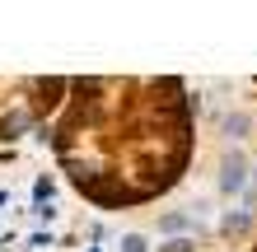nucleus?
Segmentation results:
<instances>
[{
    "instance_id": "f257e3e1",
    "label": "nucleus",
    "mask_w": 257,
    "mask_h": 252,
    "mask_svg": "<svg viewBox=\"0 0 257 252\" xmlns=\"http://www.w3.org/2000/svg\"><path fill=\"white\" fill-rule=\"evenodd\" d=\"M38 140L98 215L145 210L183 187L196 159V98L183 75H70Z\"/></svg>"
},
{
    "instance_id": "f03ea898",
    "label": "nucleus",
    "mask_w": 257,
    "mask_h": 252,
    "mask_svg": "<svg viewBox=\"0 0 257 252\" xmlns=\"http://www.w3.org/2000/svg\"><path fill=\"white\" fill-rule=\"evenodd\" d=\"M70 94V75H0V145L52 126Z\"/></svg>"
},
{
    "instance_id": "7ed1b4c3",
    "label": "nucleus",
    "mask_w": 257,
    "mask_h": 252,
    "mask_svg": "<svg viewBox=\"0 0 257 252\" xmlns=\"http://www.w3.org/2000/svg\"><path fill=\"white\" fill-rule=\"evenodd\" d=\"M220 196H248V182H252V164L243 150H224L220 154Z\"/></svg>"
},
{
    "instance_id": "20e7f679",
    "label": "nucleus",
    "mask_w": 257,
    "mask_h": 252,
    "mask_svg": "<svg viewBox=\"0 0 257 252\" xmlns=\"http://www.w3.org/2000/svg\"><path fill=\"white\" fill-rule=\"evenodd\" d=\"M220 238H229V243L257 238V210H248V205H234V210H224V215H220Z\"/></svg>"
},
{
    "instance_id": "39448f33",
    "label": "nucleus",
    "mask_w": 257,
    "mask_h": 252,
    "mask_svg": "<svg viewBox=\"0 0 257 252\" xmlns=\"http://www.w3.org/2000/svg\"><path fill=\"white\" fill-rule=\"evenodd\" d=\"M196 229V215L192 210H164L159 215V233H169V238H187Z\"/></svg>"
},
{
    "instance_id": "423d86ee",
    "label": "nucleus",
    "mask_w": 257,
    "mask_h": 252,
    "mask_svg": "<svg viewBox=\"0 0 257 252\" xmlns=\"http://www.w3.org/2000/svg\"><path fill=\"white\" fill-rule=\"evenodd\" d=\"M117 252H155V247H150V233H141V229H126L122 238H117Z\"/></svg>"
},
{
    "instance_id": "0eeeda50",
    "label": "nucleus",
    "mask_w": 257,
    "mask_h": 252,
    "mask_svg": "<svg viewBox=\"0 0 257 252\" xmlns=\"http://www.w3.org/2000/svg\"><path fill=\"white\" fill-rule=\"evenodd\" d=\"M52 196H56V182H52V173L33 177V205H52Z\"/></svg>"
},
{
    "instance_id": "6e6552de",
    "label": "nucleus",
    "mask_w": 257,
    "mask_h": 252,
    "mask_svg": "<svg viewBox=\"0 0 257 252\" xmlns=\"http://www.w3.org/2000/svg\"><path fill=\"white\" fill-rule=\"evenodd\" d=\"M220 131H224V136H234V131H238V136H248V131H252V122H248V112H224Z\"/></svg>"
},
{
    "instance_id": "1a4fd4ad",
    "label": "nucleus",
    "mask_w": 257,
    "mask_h": 252,
    "mask_svg": "<svg viewBox=\"0 0 257 252\" xmlns=\"http://www.w3.org/2000/svg\"><path fill=\"white\" fill-rule=\"evenodd\" d=\"M201 243H196V233H187V238H169V243H159L155 252H196Z\"/></svg>"
},
{
    "instance_id": "9d476101",
    "label": "nucleus",
    "mask_w": 257,
    "mask_h": 252,
    "mask_svg": "<svg viewBox=\"0 0 257 252\" xmlns=\"http://www.w3.org/2000/svg\"><path fill=\"white\" fill-rule=\"evenodd\" d=\"M248 205H257V168H252V182H248Z\"/></svg>"
},
{
    "instance_id": "9b49d317",
    "label": "nucleus",
    "mask_w": 257,
    "mask_h": 252,
    "mask_svg": "<svg viewBox=\"0 0 257 252\" xmlns=\"http://www.w3.org/2000/svg\"><path fill=\"white\" fill-rule=\"evenodd\" d=\"M243 252H257V238H252V243H248V247H243Z\"/></svg>"
},
{
    "instance_id": "f8f14e48",
    "label": "nucleus",
    "mask_w": 257,
    "mask_h": 252,
    "mask_svg": "<svg viewBox=\"0 0 257 252\" xmlns=\"http://www.w3.org/2000/svg\"><path fill=\"white\" fill-rule=\"evenodd\" d=\"M84 252H103V247H98V243H94V247H84Z\"/></svg>"
},
{
    "instance_id": "ddd939ff",
    "label": "nucleus",
    "mask_w": 257,
    "mask_h": 252,
    "mask_svg": "<svg viewBox=\"0 0 257 252\" xmlns=\"http://www.w3.org/2000/svg\"><path fill=\"white\" fill-rule=\"evenodd\" d=\"M252 94H257V80H252Z\"/></svg>"
}]
</instances>
